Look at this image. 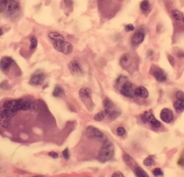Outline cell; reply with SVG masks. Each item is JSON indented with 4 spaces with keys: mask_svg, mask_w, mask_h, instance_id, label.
<instances>
[{
    "mask_svg": "<svg viewBox=\"0 0 184 177\" xmlns=\"http://www.w3.org/2000/svg\"><path fill=\"white\" fill-rule=\"evenodd\" d=\"M143 163H144V165L147 166H153L155 163V160L153 158V156H149L147 157L144 160V161H143Z\"/></svg>",
    "mask_w": 184,
    "mask_h": 177,
    "instance_id": "26",
    "label": "cell"
},
{
    "mask_svg": "<svg viewBox=\"0 0 184 177\" xmlns=\"http://www.w3.org/2000/svg\"><path fill=\"white\" fill-rule=\"evenodd\" d=\"M68 69L71 71L72 74H81L82 73L80 65L76 61H71L68 64Z\"/></svg>",
    "mask_w": 184,
    "mask_h": 177,
    "instance_id": "16",
    "label": "cell"
},
{
    "mask_svg": "<svg viewBox=\"0 0 184 177\" xmlns=\"http://www.w3.org/2000/svg\"><path fill=\"white\" fill-rule=\"evenodd\" d=\"M30 50H34L37 48L38 46V40H37L36 37L32 36L30 39Z\"/></svg>",
    "mask_w": 184,
    "mask_h": 177,
    "instance_id": "27",
    "label": "cell"
},
{
    "mask_svg": "<svg viewBox=\"0 0 184 177\" xmlns=\"http://www.w3.org/2000/svg\"><path fill=\"white\" fill-rule=\"evenodd\" d=\"M0 88L2 89H8L9 88V84L7 81H4L0 84Z\"/></svg>",
    "mask_w": 184,
    "mask_h": 177,
    "instance_id": "31",
    "label": "cell"
},
{
    "mask_svg": "<svg viewBox=\"0 0 184 177\" xmlns=\"http://www.w3.org/2000/svg\"><path fill=\"white\" fill-rule=\"evenodd\" d=\"M168 59H169V61H170V63L171 64H172V66H173L174 64V59L171 56H168Z\"/></svg>",
    "mask_w": 184,
    "mask_h": 177,
    "instance_id": "38",
    "label": "cell"
},
{
    "mask_svg": "<svg viewBox=\"0 0 184 177\" xmlns=\"http://www.w3.org/2000/svg\"><path fill=\"white\" fill-rule=\"evenodd\" d=\"M183 162H184V160L183 158H180V159H179V161H178V163L179 164V165H182V164L183 163Z\"/></svg>",
    "mask_w": 184,
    "mask_h": 177,
    "instance_id": "39",
    "label": "cell"
},
{
    "mask_svg": "<svg viewBox=\"0 0 184 177\" xmlns=\"http://www.w3.org/2000/svg\"><path fill=\"white\" fill-rule=\"evenodd\" d=\"M62 153H63V158L66 159V160L69 159V158H70V153H69L68 148H66L65 150L63 151Z\"/></svg>",
    "mask_w": 184,
    "mask_h": 177,
    "instance_id": "30",
    "label": "cell"
},
{
    "mask_svg": "<svg viewBox=\"0 0 184 177\" xmlns=\"http://www.w3.org/2000/svg\"><path fill=\"white\" fill-rule=\"evenodd\" d=\"M173 107L176 110L177 112L180 113V112L184 111V99H178L175 101L173 104Z\"/></svg>",
    "mask_w": 184,
    "mask_h": 177,
    "instance_id": "19",
    "label": "cell"
},
{
    "mask_svg": "<svg viewBox=\"0 0 184 177\" xmlns=\"http://www.w3.org/2000/svg\"><path fill=\"white\" fill-rule=\"evenodd\" d=\"M140 7L143 12H147L148 11H149L150 8V3L148 0H143L140 3Z\"/></svg>",
    "mask_w": 184,
    "mask_h": 177,
    "instance_id": "20",
    "label": "cell"
},
{
    "mask_svg": "<svg viewBox=\"0 0 184 177\" xmlns=\"http://www.w3.org/2000/svg\"><path fill=\"white\" fill-rule=\"evenodd\" d=\"M103 105L106 115H108L111 119H115L119 115V109L117 106L113 103L109 98H105L103 101Z\"/></svg>",
    "mask_w": 184,
    "mask_h": 177,
    "instance_id": "3",
    "label": "cell"
},
{
    "mask_svg": "<svg viewBox=\"0 0 184 177\" xmlns=\"http://www.w3.org/2000/svg\"><path fill=\"white\" fill-rule=\"evenodd\" d=\"M31 102L23 99H10L6 101L0 108V123L3 128H8L11 124V119L19 111H27L33 108Z\"/></svg>",
    "mask_w": 184,
    "mask_h": 177,
    "instance_id": "1",
    "label": "cell"
},
{
    "mask_svg": "<svg viewBox=\"0 0 184 177\" xmlns=\"http://www.w3.org/2000/svg\"><path fill=\"white\" fill-rule=\"evenodd\" d=\"M112 176H124V174L120 171H116L114 173H112Z\"/></svg>",
    "mask_w": 184,
    "mask_h": 177,
    "instance_id": "36",
    "label": "cell"
},
{
    "mask_svg": "<svg viewBox=\"0 0 184 177\" xmlns=\"http://www.w3.org/2000/svg\"><path fill=\"white\" fill-rule=\"evenodd\" d=\"M176 98L178 99H184V92L183 91H177L176 94H175Z\"/></svg>",
    "mask_w": 184,
    "mask_h": 177,
    "instance_id": "32",
    "label": "cell"
},
{
    "mask_svg": "<svg viewBox=\"0 0 184 177\" xmlns=\"http://www.w3.org/2000/svg\"><path fill=\"white\" fill-rule=\"evenodd\" d=\"M118 1H123V0H118Z\"/></svg>",
    "mask_w": 184,
    "mask_h": 177,
    "instance_id": "41",
    "label": "cell"
},
{
    "mask_svg": "<svg viewBox=\"0 0 184 177\" xmlns=\"http://www.w3.org/2000/svg\"><path fill=\"white\" fill-rule=\"evenodd\" d=\"M135 30V27L132 25V24H128L125 26V30L127 32H131Z\"/></svg>",
    "mask_w": 184,
    "mask_h": 177,
    "instance_id": "33",
    "label": "cell"
},
{
    "mask_svg": "<svg viewBox=\"0 0 184 177\" xmlns=\"http://www.w3.org/2000/svg\"><path fill=\"white\" fill-rule=\"evenodd\" d=\"M141 119L143 123L150 124L152 127L155 128H159L161 127V123L158 121L153 114L150 112H145L141 115Z\"/></svg>",
    "mask_w": 184,
    "mask_h": 177,
    "instance_id": "8",
    "label": "cell"
},
{
    "mask_svg": "<svg viewBox=\"0 0 184 177\" xmlns=\"http://www.w3.org/2000/svg\"><path fill=\"white\" fill-rule=\"evenodd\" d=\"M131 56L128 54H125L121 56L119 59V64L123 68H129L132 64Z\"/></svg>",
    "mask_w": 184,
    "mask_h": 177,
    "instance_id": "15",
    "label": "cell"
},
{
    "mask_svg": "<svg viewBox=\"0 0 184 177\" xmlns=\"http://www.w3.org/2000/svg\"><path fill=\"white\" fill-rule=\"evenodd\" d=\"M120 92L123 96L128 98H133L135 95V87L134 84L130 81H126L120 86Z\"/></svg>",
    "mask_w": 184,
    "mask_h": 177,
    "instance_id": "7",
    "label": "cell"
},
{
    "mask_svg": "<svg viewBox=\"0 0 184 177\" xmlns=\"http://www.w3.org/2000/svg\"><path fill=\"white\" fill-rule=\"evenodd\" d=\"M153 173L155 176H163V172L160 168H155L153 171Z\"/></svg>",
    "mask_w": 184,
    "mask_h": 177,
    "instance_id": "28",
    "label": "cell"
},
{
    "mask_svg": "<svg viewBox=\"0 0 184 177\" xmlns=\"http://www.w3.org/2000/svg\"><path fill=\"white\" fill-rule=\"evenodd\" d=\"M183 22H184V17H183Z\"/></svg>",
    "mask_w": 184,
    "mask_h": 177,
    "instance_id": "42",
    "label": "cell"
},
{
    "mask_svg": "<svg viewBox=\"0 0 184 177\" xmlns=\"http://www.w3.org/2000/svg\"><path fill=\"white\" fill-rule=\"evenodd\" d=\"M105 117H106V112H105V111L103 110V111H101V112H99L97 114H96V115H94V117H93V119H94V120H96V121L100 122V121H102V120L105 118Z\"/></svg>",
    "mask_w": 184,
    "mask_h": 177,
    "instance_id": "24",
    "label": "cell"
},
{
    "mask_svg": "<svg viewBox=\"0 0 184 177\" xmlns=\"http://www.w3.org/2000/svg\"><path fill=\"white\" fill-rule=\"evenodd\" d=\"M63 94H64L63 88L60 86H56L53 90V96H56V97H59V96H62Z\"/></svg>",
    "mask_w": 184,
    "mask_h": 177,
    "instance_id": "22",
    "label": "cell"
},
{
    "mask_svg": "<svg viewBox=\"0 0 184 177\" xmlns=\"http://www.w3.org/2000/svg\"><path fill=\"white\" fill-rule=\"evenodd\" d=\"M101 1H104V0H101Z\"/></svg>",
    "mask_w": 184,
    "mask_h": 177,
    "instance_id": "43",
    "label": "cell"
},
{
    "mask_svg": "<svg viewBox=\"0 0 184 177\" xmlns=\"http://www.w3.org/2000/svg\"><path fill=\"white\" fill-rule=\"evenodd\" d=\"M114 153V148L112 143H111L110 141H108L106 139L105 141H104L102 147L99 151L98 159L99 160V161L105 163V162L109 161V160L112 159Z\"/></svg>",
    "mask_w": 184,
    "mask_h": 177,
    "instance_id": "2",
    "label": "cell"
},
{
    "mask_svg": "<svg viewBox=\"0 0 184 177\" xmlns=\"http://www.w3.org/2000/svg\"><path fill=\"white\" fill-rule=\"evenodd\" d=\"M135 96H139L143 99H145L149 96V92H148V89L144 86H138V87L135 88Z\"/></svg>",
    "mask_w": 184,
    "mask_h": 177,
    "instance_id": "17",
    "label": "cell"
},
{
    "mask_svg": "<svg viewBox=\"0 0 184 177\" xmlns=\"http://www.w3.org/2000/svg\"><path fill=\"white\" fill-rule=\"evenodd\" d=\"M145 32L143 30H138L134 33L131 38V43L133 46H138L142 43L145 39Z\"/></svg>",
    "mask_w": 184,
    "mask_h": 177,
    "instance_id": "13",
    "label": "cell"
},
{
    "mask_svg": "<svg viewBox=\"0 0 184 177\" xmlns=\"http://www.w3.org/2000/svg\"><path fill=\"white\" fill-rule=\"evenodd\" d=\"M125 129L123 127H119L117 129V133L119 136H122L125 134Z\"/></svg>",
    "mask_w": 184,
    "mask_h": 177,
    "instance_id": "29",
    "label": "cell"
},
{
    "mask_svg": "<svg viewBox=\"0 0 184 177\" xmlns=\"http://www.w3.org/2000/svg\"><path fill=\"white\" fill-rule=\"evenodd\" d=\"M86 133L87 136L90 138L93 139L99 140L100 141H105L106 140V137L105 135L101 131L98 129V128H94L93 126H88L86 129Z\"/></svg>",
    "mask_w": 184,
    "mask_h": 177,
    "instance_id": "6",
    "label": "cell"
},
{
    "mask_svg": "<svg viewBox=\"0 0 184 177\" xmlns=\"http://www.w3.org/2000/svg\"><path fill=\"white\" fill-rule=\"evenodd\" d=\"M53 46L56 51L66 55H69L73 52V46L68 42L65 41H53Z\"/></svg>",
    "mask_w": 184,
    "mask_h": 177,
    "instance_id": "5",
    "label": "cell"
},
{
    "mask_svg": "<svg viewBox=\"0 0 184 177\" xmlns=\"http://www.w3.org/2000/svg\"><path fill=\"white\" fill-rule=\"evenodd\" d=\"M63 2L64 3V4H65V5H66L67 7H71L72 4H73L72 0H63Z\"/></svg>",
    "mask_w": 184,
    "mask_h": 177,
    "instance_id": "34",
    "label": "cell"
},
{
    "mask_svg": "<svg viewBox=\"0 0 184 177\" xmlns=\"http://www.w3.org/2000/svg\"><path fill=\"white\" fill-rule=\"evenodd\" d=\"M177 56L178 58H180V59H183V58H184V51H179L177 54Z\"/></svg>",
    "mask_w": 184,
    "mask_h": 177,
    "instance_id": "37",
    "label": "cell"
},
{
    "mask_svg": "<svg viewBox=\"0 0 184 177\" xmlns=\"http://www.w3.org/2000/svg\"><path fill=\"white\" fill-rule=\"evenodd\" d=\"M48 37L52 40L53 41H65V38L62 35L60 34L58 32H51L48 34Z\"/></svg>",
    "mask_w": 184,
    "mask_h": 177,
    "instance_id": "18",
    "label": "cell"
},
{
    "mask_svg": "<svg viewBox=\"0 0 184 177\" xmlns=\"http://www.w3.org/2000/svg\"><path fill=\"white\" fill-rule=\"evenodd\" d=\"M151 69L153 70L151 74L158 82H164L167 81V75L162 69L159 68V67L153 68V66H152Z\"/></svg>",
    "mask_w": 184,
    "mask_h": 177,
    "instance_id": "10",
    "label": "cell"
},
{
    "mask_svg": "<svg viewBox=\"0 0 184 177\" xmlns=\"http://www.w3.org/2000/svg\"><path fill=\"white\" fill-rule=\"evenodd\" d=\"M171 14H172V16L175 20L178 21L183 20V14L180 11L178 10V9H173L172 12H171Z\"/></svg>",
    "mask_w": 184,
    "mask_h": 177,
    "instance_id": "21",
    "label": "cell"
},
{
    "mask_svg": "<svg viewBox=\"0 0 184 177\" xmlns=\"http://www.w3.org/2000/svg\"><path fill=\"white\" fill-rule=\"evenodd\" d=\"M18 5L15 0H0V12L12 14L17 9Z\"/></svg>",
    "mask_w": 184,
    "mask_h": 177,
    "instance_id": "4",
    "label": "cell"
},
{
    "mask_svg": "<svg viewBox=\"0 0 184 177\" xmlns=\"http://www.w3.org/2000/svg\"><path fill=\"white\" fill-rule=\"evenodd\" d=\"M45 78H46V75L43 72H38L32 75L31 78H30V84L34 85V86H38V85H41L44 81Z\"/></svg>",
    "mask_w": 184,
    "mask_h": 177,
    "instance_id": "12",
    "label": "cell"
},
{
    "mask_svg": "<svg viewBox=\"0 0 184 177\" xmlns=\"http://www.w3.org/2000/svg\"><path fill=\"white\" fill-rule=\"evenodd\" d=\"M135 176L138 177H148V174L141 167H137L135 171Z\"/></svg>",
    "mask_w": 184,
    "mask_h": 177,
    "instance_id": "23",
    "label": "cell"
},
{
    "mask_svg": "<svg viewBox=\"0 0 184 177\" xmlns=\"http://www.w3.org/2000/svg\"><path fill=\"white\" fill-rule=\"evenodd\" d=\"M160 117L164 123H170L171 122L173 121V112L170 109L164 108L161 110L160 114Z\"/></svg>",
    "mask_w": 184,
    "mask_h": 177,
    "instance_id": "11",
    "label": "cell"
},
{
    "mask_svg": "<svg viewBox=\"0 0 184 177\" xmlns=\"http://www.w3.org/2000/svg\"><path fill=\"white\" fill-rule=\"evenodd\" d=\"M14 64V61L10 57H4L0 61V69L3 71H7Z\"/></svg>",
    "mask_w": 184,
    "mask_h": 177,
    "instance_id": "14",
    "label": "cell"
},
{
    "mask_svg": "<svg viewBox=\"0 0 184 177\" xmlns=\"http://www.w3.org/2000/svg\"><path fill=\"white\" fill-rule=\"evenodd\" d=\"M123 159L125 161V163H127L129 166H132L135 164V161H134V159L132 158L131 156L127 155V154H125V155L123 156Z\"/></svg>",
    "mask_w": 184,
    "mask_h": 177,
    "instance_id": "25",
    "label": "cell"
},
{
    "mask_svg": "<svg viewBox=\"0 0 184 177\" xmlns=\"http://www.w3.org/2000/svg\"><path fill=\"white\" fill-rule=\"evenodd\" d=\"M91 90L90 88L83 87L81 88L79 91V96L81 99L83 103H84L88 107V104L92 103L91 100ZM90 107V104H89Z\"/></svg>",
    "mask_w": 184,
    "mask_h": 177,
    "instance_id": "9",
    "label": "cell"
},
{
    "mask_svg": "<svg viewBox=\"0 0 184 177\" xmlns=\"http://www.w3.org/2000/svg\"><path fill=\"white\" fill-rule=\"evenodd\" d=\"M2 34H3V30H2V29L0 27V36H1V35H2Z\"/></svg>",
    "mask_w": 184,
    "mask_h": 177,
    "instance_id": "40",
    "label": "cell"
},
{
    "mask_svg": "<svg viewBox=\"0 0 184 177\" xmlns=\"http://www.w3.org/2000/svg\"><path fill=\"white\" fill-rule=\"evenodd\" d=\"M48 155H49V156L53 158H57L58 157V154L56 152H53V151L50 152L49 153H48Z\"/></svg>",
    "mask_w": 184,
    "mask_h": 177,
    "instance_id": "35",
    "label": "cell"
}]
</instances>
